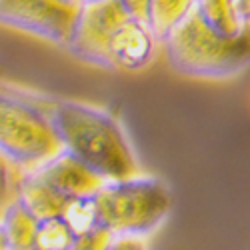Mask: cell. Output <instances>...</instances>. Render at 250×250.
<instances>
[{
  "label": "cell",
  "mask_w": 250,
  "mask_h": 250,
  "mask_svg": "<svg viewBox=\"0 0 250 250\" xmlns=\"http://www.w3.org/2000/svg\"><path fill=\"white\" fill-rule=\"evenodd\" d=\"M48 112L62 150L86 164L104 182L142 174L132 142L112 114L76 100H58Z\"/></svg>",
  "instance_id": "6da1fadb"
},
{
  "label": "cell",
  "mask_w": 250,
  "mask_h": 250,
  "mask_svg": "<svg viewBox=\"0 0 250 250\" xmlns=\"http://www.w3.org/2000/svg\"><path fill=\"white\" fill-rule=\"evenodd\" d=\"M160 44L170 68L190 78H230L250 66V32L224 36L208 26L196 8Z\"/></svg>",
  "instance_id": "7a4b0ae2"
},
{
  "label": "cell",
  "mask_w": 250,
  "mask_h": 250,
  "mask_svg": "<svg viewBox=\"0 0 250 250\" xmlns=\"http://www.w3.org/2000/svg\"><path fill=\"white\" fill-rule=\"evenodd\" d=\"M98 226L110 234L144 236L162 226L172 210V192L162 178L138 174L104 182L94 194Z\"/></svg>",
  "instance_id": "3957f363"
},
{
  "label": "cell",
  "mask_w": 250,
  "mask_h": 250,
  "mask_svg": "<svg viewBox=\"0 0 250 250\" xmlns=\"http://www.w3.org/2000/svg\"><path fill=\"white\" fill-rule=\"evenodd\" d=\"M0 152L20 172L36 170L62 152L50 112L0 86Z\"/></svg>",
  "instance_id": "277c9868"
},
{
  "label": "cell",
  "mask_w": 250,
  "mask_h": 250,
  "mask_svg": "<svg viewBox=\"0 0 250 250\" xmlns=\"http://www.w3.org/2000/svg\"><path fill=\"white\" fill-rule=\"evenodd\" d=\"M78 8L66 0H0V26L68 46Z\"/></svg>",
  "instance_id": "5b68a950"
},
{
  "label": "cell",
  "mask_w": 250,
  "mask_h": 250,
  "mask_svg": "<svg viewBox=\"0 0 250 250\" xmlns=\"http://www.w3.org/2000/svg\"><path fill=\"white\" fill-rule=\"evenodd\" d=\"M126 20H130V16L118 0H96L80 4L66 48L84 62L110 68V40Z\"/></svg>",
  "instance_id": "8992f818"
},
{
  "label": "cell",
  "mask_w": 250,
  "mask_h": 250,
  "mask_svg": "<svg viewBox=\"0 0 250 250\" xmlns=\"http://www.w3.org/2000/svg\"><path fill=\"white\" fill-rule=\"evenodd\" d=\"M158 38L142 20H126L112 36L108 46L110 68L136 72L150 64L156 52Z\"/></svg>",
  "instance_id": "52a82bcc"
},
{
  "label": "cell",
  "mask_w": 250,
  "mask_h": 250,
  "mask_svg": "<svg viewBox=\"0 0 250 250\" xmlns=\"http://www.w3.org/2000/svg\"><path fill=\"white\" fill-rule=\"evenodd\" d=\"M34 172L68 200L94 196L104 186V180L98 174H94L86 164H82L66 150H62L60 154L50 158Z\"/></svg>",
  "instance_id": "ba28073f"
},
{
  "label": "cell",
  "mask_w": 250,
  "mask_h": 250,
  "mask_svg": "<svg viewBox=\"0 0 250 250\" xmlns=\"http://www.w3.org/2000/svg\"><path fill=\"white\" fill-rule=\"evenodd\" d=\"M16 200L22 204L26 210L36 218V220H46V218H56L62 216V210L68 202L58 190L40 178L34 170L20 172L18 176V186H16Z\"/></svg>",
  "instance_id": "9c48e42d"
},
{
  "label": "cell",
  "mask_w": 250,
  "mask_h": 250,
  "mask_svg": "<svg viewBox=\"0 0 250 250\" xmlns=\"http://www.w3.org/2000/svg\"><path fill=\"white\" fill-rule=\"evenodd\" d=\"M38 222L18 200H12L0 214V224L8 242V250H34Z\"/></svg>",
  "instance_id": "30bf717a"
},
{
  "label": "cell",
  "mask_w": 250,
  "mask_h": 250,
  "mask_svg": "<svg viewBox=\"0 0 250 250\" xmlns=\"http://www.w3.org/2000/svg\"><path fill=\"white\" fill-rule=\"evenodd\" d=\"M194 8L204 22L224 36H240L246 32V22L240 18L236 0H196Z\"/></svg>",
  "instance_id": "8fae6325"
},
{
  "label": "cell",
  "mask_w": 250,
  "mask_h": 250,
  "mask_svg": "<svg viewBox=\"0 0 250 250\" xmlns=\"http://www.w3.org/2000/svg\"><path fill=\"white\" fill-rule=\"evenodd\" d=\"M196 0H150L146 24L158 38V42L168 36L194 8Z\"/></svg>",
  "instance_id": "7c38bea8"
},
{
  "label": "cell",
  "mask_w": 250,
  "mask_h": 250,
  "mask_svg": "<svg viewBox=\"0 0 250 250\" xmlns=\"http://www.w3.org/2000/svg\"><path fill=\"white\" fill-rule=\"evenodd\" d=\"M76 234L62 220V216L46 218L38 222L34 238V250H72Z\"/></svg>",
  "instance_id": "4fadbf2b"
},
{
  "label": "cell",
  "mask_w": 250,
  "mask_h": 250,
  "mask_svg": "<svg viewBox=\"0 0 250 250\" xmlns=\"http://www.w3.org/2000/svg\"><path fill=\"white\" fill-rule=\"evenodd\" d=\"M62 220L68 224V228L76 234H86L94 228H98V214H96V204L94 196L84 198H70L62 210Z\"/></svg>",
  "instance_id": "5bb4252c"
},
{
  "label": "cell",
  "mask_w": 250,
  "mask_h": 250,
  "mask_svg": "<svg viewBox=\"0 0 250 250\" xmlns=\"http://www.w3.org/2000/svg\"><path fill=\"white\" fill-rule=\"evenodd\" d=\"M20 170L4 158L0 152V214L6 210V206L16 200V186H18Z\"/></svg>",
  "instance_id": "9a60e30c"
},
{
  "label": "cell",
  "mask_w": 250,
  "mask_h": 250,
  "mask_svg": "<svg viewBox=\"0 0 250 250\" xmlns=\"http://www.w3.org/2000/svg\"><path fill=\"white\" fill-rule=\"evenodd\" d=\"M112 236L114 234H110L108 230H104V228L98 226V228H94V230H90L86 234L76 236L72 250H106Z\"/></svg>",
  "instance_id": "2e32d148"
},
{
  "label": "cell",
  "mask_w": 250,
  "mask_h": 250,
  "mask_svg": "<svg viewBox=\"0 0 250 250\" xmlns=\"http://www.w3.org/2000/svg\"><path fill=\"white\" fill-rule=\"evenodd\" d=\"M106 250H148V244H146V238L144 236L116 234L110 238Z\"/></svg>",
  "instance_id": "e0dca14e"
},
{
  "label": "cell",
  "mask_w": 250,
  "mask_h": 250,
  "mask_svg": "<svg viewBox=\"0 0 250 250\" xmlns=\"http://www.w3.org/2000/svg\"><path fill=\"white\" fill-rule=\"evenodd\" d=\"M118 2L122 4L124 10L128 12L130 18L146 22V18H148V8H150V0H118Z\"/></svg>",
  "instance_id": "ac0fdd59"
},
{
  "label": "cell",
  "mask_w": 250,
  "mask_h": 250,
  "mask_svg": "<svg viewBox=\"0 0 250 250\" xmlns=\"http://www.w3.org/2000/svg\"><path fill=\"white\" fill-rule=\"evenodd\" d=\"M236 8H238L240 18L248 24L250 22V0H236Z\"/></svg>",
  "instance_id": "d6986e66"
},
{
  "label": "cell",
  "mask_w": 250,
  "mask_h": 250,
  "mask_svg": "<svg viewBox=\"0 0 250 250\" xmlns=\"http://www.w3.org/2000/svg\"><path fill=\"white\" fill-rule=\"evenodd\" d=\"M0 250H8V242H6V236L2 230V224H0Z\"/></svg>",
  "instance_id": "ffe728a7"
},
{
  "label": "cell",
  "mask_w": 250,
  "mask_h": 250,
  "mask_svg": "<svg viewBox=\"0 0 250 250\" xmlns=\"http://www.w3.org/2000/svg\"><path fill=\"white\" fill-rule=\"evenodd\" d=\"M84 2H96V0H80V4H84Z\"/></svg>",
  "instance_id": "44dd1931"
},
{
  "label": "cell",
  "mask_w": 250,
  "mask_h": 250,
  "mask_svg": "<svg viewBox=\"0 0 250 250\" xmlns=\"http://www.w3.org/2000/svg\"><path fill=\"white\" fill-rule=\"evenodd\" d=\"M66 2H74V4H80V0H66Z\"/></svg>",
  "instance_id": "7402d4cb"
}]
</instances>
